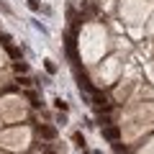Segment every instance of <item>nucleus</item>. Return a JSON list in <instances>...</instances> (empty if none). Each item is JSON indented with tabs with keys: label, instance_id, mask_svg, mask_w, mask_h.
<instances>
[{
	"label": "nucleus",
	"instance_id": "obj_1",
	"mask_svg": "<svg viewBox=\"0 0 154 154\" xmlns=\"http://www.w3.org/2000/svg\"><path fill=\"white\" fill-rule=\"evenodd\" d=\"M93 103L98 105L100 110H108V108H110V103H108V98H105L103 93H98V90H95V93H93Z\"/></svg>",
	"mask_w": 154,
	"mask_h": 154
},
{
	"label": "nucleus",
	"instance_id": "obj_2",
	"mask_svg": "<svg viewBox=\"0 0 154 154\" xmlns=\"http://www.w3.org/2000/svg\"><path fill=\"white\" fill-rule=\"evenodd\" d=\"M103 136L108 139V141H118V136H121V128H118V126H105V128H103Z\"/></svg>",
	"mask_w": 154,
	"mask_h": 154
},
{
	"label": "nucleus",
	"instance_id": "obj_3",
	"mask_svg": "<svg viewBox=\"0 0 154 154\" xmlns=\"http://www.w3.org/2000/svg\"><path fill=\"white\" fill-rule=\"evenodd\" d=\"M38 134H41L44 139H54L57 136V128L54 126H38Z\"/></svg>",
	"mask_w": 154,
	"mask_h": 154
},
{
	"label": "nucleus",
	"instance_id": "obj_4",
	"mask_svg": "<svg viewBox=\"0 0 154 154\" xmlns=\"http://www.w3.org/2000/svg\"><path fill=\"white\" fill-rule=\"evenodd\" d=\"M72 139H75V144H77V146L82 149V154H88V146H85V136H82V134L77 131V134H75V136H72Z\"/></svg>",
	"mask_w": 154,
	"mask_h": 154
},
{
	"label": "nucleus",
	"instance_id": "obj_5",
	"mask_svg": "<svg viewBox=\"0 0 154 154\" xmlns=\"http://www.w3.org/2000/svg\"><path fill=\"white\" fill-rule=\"evenodd\" d=\"M13 69H16L18 75H23V72L28 69V64H26V62H16V64H13Z\"/></svg>",
	"mask_w": 154,
	"mask_h": 154
},
{
	"label": "nucleus",
	"instance_id": "obj_6",
	"mask_svg": "<svg viewBox=\"0 0 154 154\" xmlns=\"http://www.w3.org/2000/svg\"><path fill=\"white\" fill-rule=\"evenodd\" d=\"M54 105H57V110H59V113H64V110L69 108V105H67V103H64L62 98H57V100H54Z\"/></svg>",
	"mask_w": 154,
	"mask_h": 154
},
{
	"label": "nucleus",
	"instance_id": "obj_7",
	"mask_svg": "<svg viewBox=\"0 0 154 154\" xmlns=\"http://www.w3.org/2000/svg\"><path fill=\"white\" fill-rule=\"evenodd\" d=\"M28 8H31V11H41V5H38V0H28Z\"/></svg>",
	"mask_w": 154,
	"mask_h": 154
},
{
	"label": "nucleus",
	"instance_id": "obj_8",
	"mask_svg": "<svg viewBox=\"0 0 154 154\" xmlns=\"http://www.w3.org/2000/svg\"><path fill=\"white\" fill-rule=\"evenodd\" d=\"M28 100H31V103L36 105V108H38V105H41V103H38V98H36V93H28Z\"/></svg>",
	"mask_w": 154,
	"mask_h": 154
},
{
	"label": "nucleus",
	"instance_id": "obj_9",
	"mask_svg": "<svg viewBox=\"0 0 154 154\" xmlns=\"http://www.w3.org/2000/svg\"><path fill=\"white\" fill-rule=\"evenodd\" d=\"M18 82H21L23 88H28V85H33V80H28V77H21V80H18Z\"/></svg>",
	"mask_w": 154,
	"mask_h": 154
},
{
	"label": "nucleus",
	"instance_id": "obj_10",
	"mask_svg": "<svg viewBox=\"0 0 154 154\" xmlns=\"http://www.w3.org/2000/svg\"><path fill=\"white\" fill-rule=\"evenodd\" d=\"M46 72H51V75L57 72V64H54V62H46Z\"/></svg>",
	"mask_w": 154,
	"mask_h": 154
}]
</instances>
